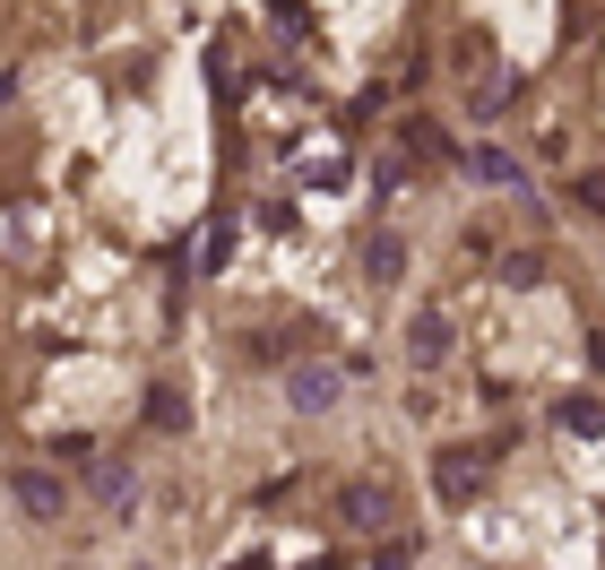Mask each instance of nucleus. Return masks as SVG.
<instances>
[{
	"label": "nucleus",
	"mask_w": 605,
	"mask_h": 570,
	"mask_svg": "<svg viewBox=\"0 0 605 570\" xmlns=\"http://www.w3.org/2000/svg\"><path fill=\"white\" fill-rule=\"evenodd\" d=\"M286 398H294L303 415H329V398H338V372H294V380H286Z\"/></svg>",
	"instance_id": "f257e3e1"
},
{
	"label": "nucleus",
	"mask_w": 605,
	"mask_h": 570,
	"mask_svg": "<svg viewBox=\"0 0 605 570\" xmlns=\"http://www.w3.org/2000/svg\"><path fill=\"white\" fill-rule=\"evenodd\" d=\"M9 484H17V501H26L35 519H52V510H61V484H52V475H35V466H17Z\"/></svg>",
	"instance_id": "f03ea898"
},
{
	"label": "nucleus",
	"mask_w": 605,
	"mask_h": 570,
	"mask_svg": "<svg viewBox=\"0 0 605 570\" xmlns=\"http://www.w3.org/2000/svg\"><path fill=\"white\" fill-rule=\"evenodd\" d=\"M415 363H441V354H450V329H441V320H415Z\"/></svg>",
	"instance_id": "7ed1b4c3"
},
{
	"label": "nucleus",
	"mask_w": 605,
	"mask_h": 570,
	"mask_svg": "<svg viewBox=\"0 0 605 570\" xmlns=\"http://www.w3.org/2000/svg\"><path fill=\"white\" fill-rule=\"evenodd\" d=\"M347 519H363V527H380V519H389V493H372V484H363V493H347Z\"/></svg>",
	"instance_id": "20e7f679"
}]
</instances>
